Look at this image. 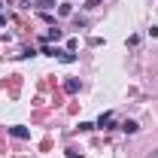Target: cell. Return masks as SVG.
Returning a JSON list of instances; mask_svg holds the SVG:
<instances>
[{
  "label": "cell",
  "instance_id": "cell-2",
  "mask_svg": "<svg viewBox=\"0 0 158 158\" xmlns=\"http://www.w3.org/2000/svg\"><path fill=\"white\" fill-rule=\"evenodd\" d=\"M113 122H116V116H113V113H103V116L98 118V128H110Z\"/></svg>",
  "mask_w": 158,
  "mask_h": 158
},
{
  "label": "cell",
  "instance_id": "cell-1",
  "mask_svg": "<svg viewBox=\"0 0 158 158\" xmlns=\"http://www.w3.org/2000/svg\"><path fill=\"white\" fill-rule=\"evenodd\" d=\"M9 134H12V137H19V140L31 137V131H27V128H21V125H12V128H9Z\"/></svg>",
  "mask_w": 158,
  "mask_h": 158
},
{
  "label": "cell",
  "instance_id": "cell-3",
  "mask_svg": "<svg viewBox=\"0 0 158 158\" xmlns=\"http://www.w3.org/2000/svg\"><path fill=\"white\" fill-rule=\"evenodd\" d=\"M122 131H125V134H137V122H125Z\"/></svg>",
  "mask_w": 158,
  "mask_h": 158
}]
</instances>
